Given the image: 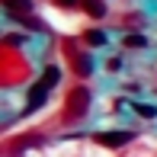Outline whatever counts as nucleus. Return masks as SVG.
<instances>
[{"instance_id":"f257e3e1","label":"nucleus","mask_w":157,"mask_h":157,"mask_svg":"<svg viewBox=\"0 0 157 157\" xmlns=\"http://www.w3.org/2000/svg\"><path fill=\"white\" fill-rule=\"evenodd\" d=\"M67 119H74V116H83L87 112V90H74V93L67 96Z\"/></svg>"},{"instance_id":"f03ea898","label":"nucleus","mask_w":157,"mask_h":157,"mask_svg":"<svg viewBox=\"0 0 157 157\" xmlns=\"http://www.w3.org/2000/svg\"><path fill=\"white\" fill-rule=\"evenodd\" d=\"M128 138H132L128 132H106V135H96V141H99V144H109V147H119V144H125Z\"/></svg>"},{"instance_id":"7ed1b4c3","label":"nucleus","mask_w":157,"mask_h":157,"mask_svg":"<svg viewBox=\"0 0 157 157\" xmlns=\"http://www.w3.org/2000/svg\"><path fill=\"white\" fill-rule=\"evenodd\" d=\"M45 90H48V83H45V80H42L39 87L32 90V99H29V106H32V109H35V106H42V103H45Z\"/></svg>"},{"instance_id":"20e7f679","label":"nucleus","mask_w":157,"mask_h":157,"mask_svg":"<svg viewBox=\"0 0 157 157\" xmlns=\"http://www.w3.org/2000/svg\"><path fill=\"white\" fill-rule=\"evenodd\" d=\"M80 3L87 6V10L93 13V16H103V6H99V3H93V0H80Z\"/></svg>"},{"instance_id":"39448f33","label":"nucleus","mask_w":157,"mask_h":157,"mask_svg":"<svg viewBox=\"0 0 157 157\" xmlns=\"http://www.w3.org/2000/svg\"><path fill=\"white\" fill-rule=\"evenodd\" d=\"M87 42H90V45H103L106 35H103V32H87Z\"/></svg>"},{"instance_id":"423d86ee","label":"nucleus","mask_w":157,"mask_h":157,"mask_svg":"<svg viewBox=\"0 0 157 157\" xmlns=\"http://www.w3.org/2000/svg\"><path fill=\"white\" fill-rule=\"evenodd\" d=\"M125 45H135V48H141V45H144V39H141V35H128V39H125Z\"/></svg>"}]
</instances>
